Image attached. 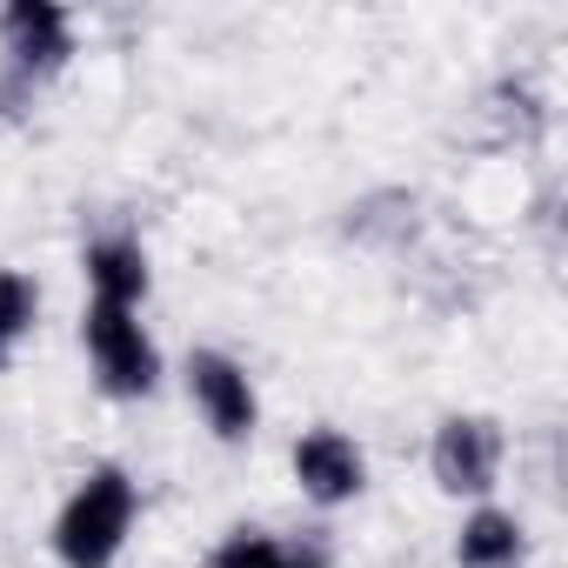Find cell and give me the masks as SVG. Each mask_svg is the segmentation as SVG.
Instances as JSON below:
<instances>
[{"mask_svg": "<svg viewBox=\"0 0 568 568\" xmlns=\"http://www.w3.org/2000/svg\"><path fill=\"white\" fill-rule=\"evenodd\" d=\"M134 521H141V481L121 462H94L68 488V501L54 508L48 548H54L61 568H114L128 555Z\"/></svg>", "mask_w": 568, "mask_h": 568, "instance_id": "obj_1", "label": "cell"}, {"mask_svg": "<svg viewBox=\"0 0 568 568\" xmlns=\"http://www.w3.org/2000/svg\"><path fill=\"white\" fill-rule=\"evenodd\" d=\"M81 348H88L94 388H101L108 402H148V395L161 388V348H154L141 308L88 302V308H81Z\"/></svg>", "mask_w": 568, "mask_h": 568, "instance_id": "obj_2", "label": "cell"}, {"mask_svg": "<svg viewBox=\"0 0 568 568\" xmlns=\"http://www.w3.org/2000/svg\"><path fill=\"white\" fill-rule=\"evenodd\" d=\"M501 462H508V435L495 415H442L435 435H428V475L442 495L455 501H488L495 481H501Z\"/></svg>", "mask_w": 568, "mask_h": 568, "instance_id": "obj_3", "label": "cell"}, {"mask_svg": "<svg viewBox=\"0 0 568 568\" xmlns=\"http://www.w3.org/2000/svg\"><path fill=\"white\" fill-rule=\"evenodd\" d=\"M181 382H187V402H194L201 428H207L221 448H247V442L261 435V395H254V375H247L241 355H227V348H194L187 368H181Z\"/></svg>", "mask_w": 568, "mask_h": 568, "instance_id": "obj_4", "label": "cell"}, {"mask_svg": "<svg viewBox=\"0 0 568 568\" xmlns=\"http://www.w3.org/2000/svg\"><path fill=\"white\" fill-rule=\"evenodd\" d=\"M74 61V14L61 0H8L0 8V68L28 88H48Z\"/></svg>", "mask_w": 568, "mask_h": 568, "instance_id": "obj_5", "label": "cell"}, {"mask_svg": "<svg viewBox=\"0 0 568 568\" xmlns=\"http://www.w3.org/2000/svg\"><path fill=\"white\" fill-rule=\"evenodd\" d=\"M288 468H295V488H302L315 508H348V501L368 495V455H362V442H355L348 428H335V422L302 428L295 448H288Z\"/></svg>", "mask_w": 568, "mask_h": 568, "instance_id": "obj_6", "label": "cell"}, {"mask_svg": "<svg viewBox=\"0 0 568 568\" xmlns=\"http://www.w3.org/2000/svg\"><path fill=\"white\" fill-rule=\"evenodd\" d=\"M81 274H88V302H108V308H141L148 288H154L148 247H141V234H128V227H101V234L81 247Z\"/></svg>", "mask_w": 568, "mask_h": 568, "instance_id": "obj_7", "label": "cell"}, {"mask_svg": "<svg viewBox=\"0 0 568 568\" xmlns=\"http://www.w3.org/2000/svg\"><path fill=\"white\" fill-rule=\"evenodd\" d=\"M528 561V528L501 501H475L455 528V568H521Z\"/></svg>", "mask_w": 568, "mask_h": 568, "instance_id": "obj_8", "label": "cell"}, {"mask_svg": "<svg viewBox=\"0 0 568 568\" xmlns=\"http://www.w3.org/2000/svg\"><path fill=\"white\" fill-rule=\"evenodd\" d=\"M34 322H41V281L28 267H0V368L34 335Z\"/></svg>", "mask_w": 568, "mask_h": 568, "instance_id": "obj_9", "label": "cell"}, {"mask_svg": "<svg viewBox=\"0 0 568 568\" xmlns=\"http://www.w3.org/2000/svg\"><path fill=\"white\" fill-rule=\"evenodd\" d=\"M207 568H288V541L267 528H227L207 548Z\"/></svg>", "mask_w": 568, "mask_h": 568, "instance_id": "obj_10", "label": "cell"}, {"mask_svg": "<svg viewBox=\"0 0 568 568\" xmlns=\"http://www.w3.org/2000/svg\"><path fill=\"white\" fill-rule=\"evenodd\" d=\"M34 94H41V88H28L21 74H8V68H0V121H21V114L34 108Z\"/></svg>", "mask_w": 568, "mask_h": 568, "instance_id": "obj_11", "label": "cell"}]
</instances>
